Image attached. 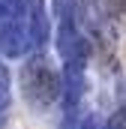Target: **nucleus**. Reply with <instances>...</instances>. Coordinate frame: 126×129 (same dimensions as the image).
<instances>
[{
	"mask_svg": "<svg viewBox=\"0 0 126 129\" xmlns=\"http://www.w3.org/2000/svg\"><path fill=\"white\" fill-rule=\"evenodd\" d=\"M33 51L30 0H0V54L24 57Z\"/></svg>",
	"mask_w": 126,
	"mask_h": 129,
	"instance_id": "f03ea898",
	"label": "nucleus"
},
{
	"mask_svg": "<svg viewBox=\"0 0 126 129\" xmlns=\"http://www.w3.org/2000/svg\"><path fill=\"white\" fill-rule=\"evenodd\" d=\"M78 129H93V123H90V120H84V123H81Z\"/></svg>",
	"mask_w": 126,
	"mask_h": 129,
	"instance_id": "7ed1b4c3",
	"label": "nucleus"
},
{
	"mask_svg": "<svg viewBox=\"0 0 126 129\" xmlns=\"http://www.w3.org/2000/svg\"><path fill=\"white\" fill-rule=\"evenodd\" d=\"M18 84H21V93H24L30 108H51L63 96V72H57V66L42 51L30 54L24 60Z\"/></svg>",
	"mask_w": 126,
	"mask_h": 129,
	"instance_id": "f257e3e1",
	"label": "nucleus"
}]
</instances>
